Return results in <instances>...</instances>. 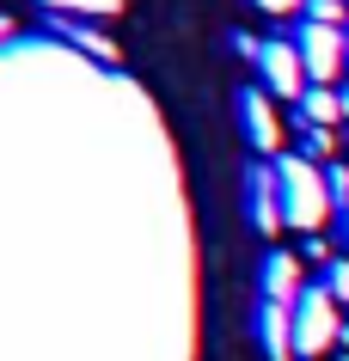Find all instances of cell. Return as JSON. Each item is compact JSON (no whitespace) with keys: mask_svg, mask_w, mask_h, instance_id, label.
Returning <instances> with one entry per match:
<instances>
[{"mask_svg":"<svg viewBox=\"0 0 349 361\" xmlns=\"http://www.w3.org/2000/svg\"><path fill=\"white\" fill-rule=\"evenodd\" d=\"M276 196H282V221L294 233H319L331 214V184H325V166H312L307 153H282L276 159Z\"/></svg>","mask_w":349,"mask_h":361,"instance_id":"cell-1","label":"cell"},{"mask_svg":"<svg viewBox=\"0 0 349 361\" xmlns=\"http://www.w3.org/2000/svg\"><path fill=\"white\" fill-rule=\"evenodd\" d=\"M331 343H343V312H337V294L319 282L294 300V355L312 361V355H325Z\"/></svg>","mask_w":349,"mask_h":361,"instance_id":"cell-2","label":"cell"},{"mask_svg":"<svg viewBox=\"0 0 349 361\" xmlns=\"http://www.w3.org/2000/svg\"><path fill=\"white\" fill-rule=\"evenodd\" d=\"M294 49H300V61H307L312 86H343V68H349V31L343 25L300 19L294 25Z\"/></svg>","mask_w":349,"mask_h":361,"instance_id":"cell-3","label":"cell"},{"mask_svg":"<svg viewBox=\"0 0 349 361\" xmlns=\"http://www.w3.org/2000/svg\"><path fill=\"white\" fill-rule=\"evenodd\" d=\"M257 74H264V92L288 98V104H300L312 92V74H307V61H300V49H294V37H264Z\"/></svg>","mask_w":349,"mask_h":361,"instance_id":"cell-4","label":"cell"},{"mask_svg":"<svg viewBox=\"0 0 349 361\" xmlns=\"http://www.w3.org/2000/svg\"><path fill=\"white\" fill-rule=\"evenodd\" d=\"M239 129L252 141V153H276L282 159V116H276L264 86H239Z\"/></svg>","mask_w":349,"mask_h":361,"instance_id":"cell-5","label":"cell"},{"mask_svg":"<svg viewBox=\"0 0 349 361\" xmlns=\"http://www.w3.org/2000/svg\"><path fill=\"white\" fill-rule=\"evenodd\" d=\"M245 214H252V227L264 233V239L288 227V221H282V196H276V166H252L245 171Z\"/></svg>","mask_w":349,"mask_h":361,"instance_id":"cell-6","label":"cell"},{"mask_svg":"<svg viewBox=\"0 0 349 361\" xmlns=\"http://www.w3.org/2000/svg\"><path fill=\"white\" fill-rule=\"evenodd\" d=\"M300 294H307V269H300V257H294V251H270V257H264V300L294 306Z\"/></svg>","mask_w":349,"mask_h":361,"instance_id":"cell-7","label":"cell"},{"mask_svg":"<svg viewBox=\"0 0 349 361\" xmlns=\"http://www.w3.org/2000/svg\"><path fill=\"white\" fill-rule=\"evenodd\" d=\"M257 343H264L270 361H288L294 355V306H276V300L257 306Z\"/></svg>","mask_w":349,"mask_h":361,"instance_id":"cell-8","label":"cell"},{"mask_svg":"<svg viewBox=\"0 0 349 361\" xmlns=\"http://www.w3.org/2000/svg\"><path fill=\"white\" fill-rule=\"evenodd\" d=\"M294 111H300V123H312V129H337V123H343V92H337V86H312Z\"/></svg>","mask_w":349,"mask_h":361,"instance_id":"cell-9","label":"cell"},{"mask_svg":"<svg viewBox=\"0 0 349 361\" xmlns=\"http://www.w3.org/2000/svg\"><path fill=\"white\" fill-rule=\"evenodd\" d=\"M56 19H111V13H123V0H43Z\"/></svg>","mask_w":349,"mask_h":361,"instance_id":"cell-10","label":"cell"},{"mask_svg":"<svg viewBox=\"0 0 349 361\" xmlns=\"http://www.w3.org/2000/svg\"><path fill=\"white\" fill-rule=\"evenodd\" d=\"M300 153H307L312 166H337V129H312V123H300Z\"/></svg>","mask_w":349,"mask_h":361,"instance_id":"cell-11","label":"cell"},{"mask_svg":"<svg viewBox=\"0 0 349 361\" xmlns=\"http://www.w3.org/2000/svg\"><path fill=\"white\" fill-rule=\"evenodd\" d=\"M343 13H349V0H307V13H300V19H312V25H343Z\"/></svg>","mask_w":349,"mask_h":361,"instance_id":"cell-12","label":"cell"},{"mask_svg":"<svg viewBox=\"0 0 349 361\" xmlns=\"http://www.w3.org/2000/svg\"><path fill=\"white\" fill-rule=\"evenodd\" d=\"M325 288L337 294V306H349V257H331L325 264Z\"/></svg>","mask_w":349,"mask_h":361,"instance_id":"cell-13","label":"cell"},{"mask_svg":"<svg viewBox=\"0 0 349 361\" xmlns=\"http://www.w3.org/2000/svg\"><path fill=\"white\" fill-rule=\"evenodd\" d=\"M325 184H331V209H349V166H325Z\"/></svg>","mask_w":349,"mask_h":361,"instance_id":"cell-14","label":"cell"},{"mask_svg":"<svg viewBox=\"0 0 349 361\" xmlns=\"http://www.w3.org/2000/svg\"><path fill=\"white\" fill-rule=\"evenodd\" d=\"M264 13H276V19H288V13H307V0H257Z\"/></svg>","mask_w":349,"mask_h":361,"instance_id":"cell-15","label":"cell"},{"mask_svg":"<svg viewBox=\"0 0 349 361\" xmlns=\"http://www.w3.org/2000/svg\"><path fill=\"white\" fill-rule=\"evenodd\" d=\"M0 37H13V19H6V13H0Z\"/></svg>","mask_w":349,"mask_h":361,"instance_id":"cell-16","label":"cell"},{"mask_svg":"<svg viewBox=\"0 0 349 361\" xmlns=\"http://www.w3.org/2000/svg\"><path fill=\"white\" fill-rule=\"evenodd\" d=\"M337 92H343V123H349V86H337Z\"/></svg>","mask_w":349,"mask_h":361,"instance_id":"cell-17","label":"cell"},{"mask_svg":"<svg viewBox=\"0 0 349 361\" xmlns=\"http://www.w3.org/2000/svg\"><path fill=\"white\" fill-rule=\"evenodd\" d=\"M343 233H349V209H343Z\"/></svg>","mask_w":349,"mask_h":361,"instance_id":"cell-18","label":"cell"}]
</instances>
